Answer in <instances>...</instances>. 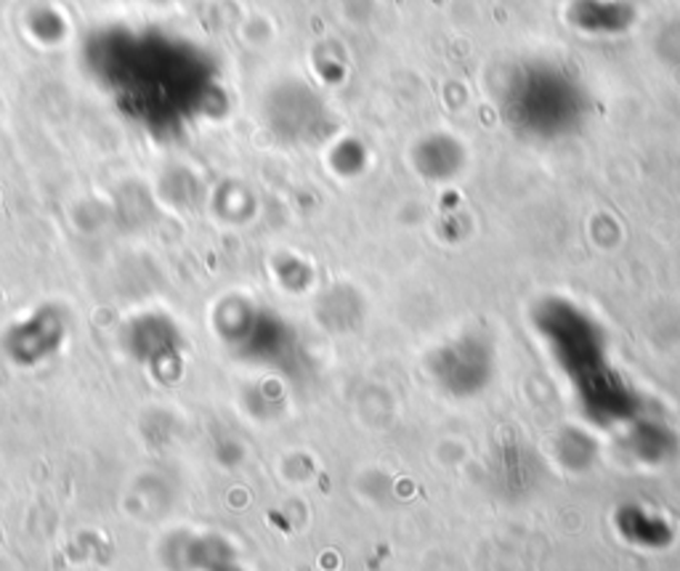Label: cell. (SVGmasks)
<instances>
[{
  "label": "cell",
  "instance_id": "obj_1",
  "mask_svg": "<svg viewBox=\"0 0 680 571\" xmlns=\"http://www.w3.org/2000/svg\"><path fill=\"white\" fill-rule=\"evenodd\" d=\"M506 107L519 126L567 128L582 112V88L559 64L534 61L513 72L506 88Z\"/></svg>",
  "mask_w": 680,
  "mask_h": 571
},
{
  "label": "cell",
  "instance_id": "obj_2",
  "mask_svg": "<svg viewBox=\"0 0 680 571\" xmlns=\"http://www.w3.org/2000/svg\"><path fill=\"white\" fill-rule=\"evenodd\" d=\"M611 0H577L574 9L582 11V17L574 19V27L588 32H620L624 27H630V6H622V0H617L607 13Z\"/></svg>",
  "mask_w": 680,
  "mask_h": 571
}]
</instances>
